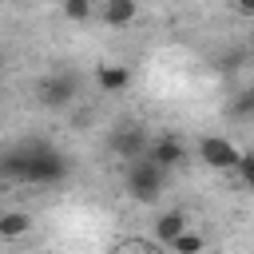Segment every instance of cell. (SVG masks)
I'll use <instances>...</instances> for the list:
<instances>
[{
    "label": "cell",
    "mask_w": 254,
    "mask_h": 254,
    "mask_svg": "<svg viewBox=\"0 0 254 254\" xmlns=\"http://www.w3.org/2000/svg\"><path fill=\"white\" fill-rule=\"evenodd\" d=\"M111 151H115L119 159H139V155H147V135H143V127H139V123H123V127L111 135Z\"/></svg>",
    "instance_id": "obj_5"
},
{
    "label": "cell",
    "mask_w": 254,
    "mask_h": 254,
    "mask_svg": "<svg viewBox=\"0 0 254 254\" xmlns=\"http://www.w3.org/2000/svg\"><path fill=\"white\" fill-rule=\"evenodd\" d=\"M147 159H151L155 167L171 171V167H179V163L187 159V143H183L179 135H159L155 143H147Z\"/></svg>",
    "instance_id": "obj_4"
},
{
    "label": "cell",
    "mask_w": 254,
    "mask_h": 254,
    "mask_svg": "<svg viewBox=\"0 0 254 254\" xmlns=\"http://www.w3.org/2000/svg\"><path fill=\"white\" fill-rule=\"evenodd\" d=\"M163 183H167V171L155 167L147 155L139 159H127V171H123V187L135 202H155L163 194Z\"/></svg>",
    "instance_id": "obj_2"
},
{
    "label": "cell",
    "mask_w": 254,
    "mask_h": 254,
    "mask_svg": "<svg viewBox=\"0 0 254 254\" xmlns=\"http://www.w3.org/2000/svg\"><path fill=\"white\" fill-rule=\"evenodd\" d=\"M167 246H171V254H202V250H206L202 234H194L190 226H187V230H179V234H175Z\"/></svg>",
    "instance_id": "obj_11"
},
{
    "label": "cell",
    "mask_w": 254,
    "mask_h": 254,
    "mask_svg": "<svg viewBox=\"0 0 254 254\" xmlns=\"http://www.w3.org/2000/svg\"><path fill=\"white\" fill-rule=\"evenodd\" d=\"M179 230H187V214H183V210H163V214L155 218V238H159V242H171Z\"/></svg>",
    "instance_id": "obj_10"
},
{
    "label": "cell",
    "mask_w": 254,
    "mask_h": 254,
    "mask_svg": "<svg viewBox=\"0 0 254 254\" xmlns=\"http://www.w3.org/2000/svg\"><path fill=\"white\" fill-rule=\"evenodd\" d=\"M75 99V75H48L40 83V103L44 107H67Z\"/></svg>",
    "instance_id": "obj_6"
},
{
    "label": "cell",
    "mask_w": 254,
    "mask_h": 254,
    "mask_svg": "<svg viewBox=\"0 0 254 254\" xmlns=\"http://www.w3.org/2000/svg\"><path fill=\"white\" fill-rule=\"evenodd\" d=\"M234 171H238V179H242V183H254V155H250V151H242V155H238V163H234Z\"/></svg>",
    "instance_id": "obj_13"
},
{
    "label": "cell",
    "mask_w": 254,
    "mask_h": 254,
    "mask_svg": "<svg viewBox=\"0 0 254 254\" xmlns=\"http://www.w3.org/2000/svg\"><path fill=\"white\" fill-rule=\"evenodd\" d=\"M64 171H67L64 155L48 143H24V147L0 155V175L20 179V183H56V179H64Z\"/></svg>",
    "instance_id": "obj_1"
},
{
    "label": "cell",
    "mask_w": 254,
    "mask_h": 254,
    "mask_svg": "<svg viewBox=\"0 0 254 254\" xmlns=\"http://www.w3.org/2000/svg\"><path fill=\"white\" fill-rule=\"evenodd\" d=\"M194 155H198V159H202V167H210V171H234V163H238L242 147H234L226 135H202V139H198V147H194Z\"/></svg>",
    "instance_id": "obj_3"
},
{
    "label": "cell",
    "mask_w": 254,
    "mask_h": 254,
    "mask_svg": "<svg viewBox=\"0 0 254 254\" xmlns=\"http://www.w3.org/2000/svg\"><path fill=\"white\" fill-rule=\"evenodd\" d=\"M95 83H99L103 95H119V91H127L131 71H127V64H99L95 67Z\"/></svg>",
    "instance_id": "obj_7"
},
{
    "label": "cell",
    "mask_w": 254,
    "mask_h": 254,
    "mask_svg": "<svg viewBox=\"0 0 254 254\" xmlns=\"http://www.w3.org/2000/svg\"><path fill=\"white\" fill-rule=\"evenodd\" d=\"M32 230V214L28 210H4L0 214V238H24Z\"/></svg>",
    "instance_id": "obj_9"
},
{
    "label": "cell",
    "mask_w": 254,
    "mask_h": 254,
    "mask_svg": "<svg viewBox=\"0 0 254 254\" xmlns=\"http://www.w3.org/2000/svg\"><path fill=\"white\" fill-rule=\"evenodd\" d=\"M234 4H238V12H242V16H254V0H234Z\"/></svg>",
    "instance_id": "obj_14"
},
{
    "label": "cell",
    "mask_w": 254,
    "mask_h": 254,
    "mask_svg": "<svg viewBox=\"0 0 254 254\" xmlns=\"http://www.w3.org/2000/svg\"><path fill=\"white\" fill-rule=\"evenodd\" d=\"M99 16H103L107 28H127V24L139 16V0H103Z\"/></svg>",
    "instance_id": "obj_8"
},
{
    "label": "cell",
    "mask_w": 254,
    "mask_h": 254,
    "mask_svg": "<svg viewBox=\"0 0 254 254\" xmlns=\"http://www.w3.org/2000/svg\"><path fill=\"white\" fill-rule=\"evenodd\" d=\"M64 16L71 24H83V20L95 16V0H64Z\"/></svg>",
    "instance_id": "obj_12"
}]
</instances>
